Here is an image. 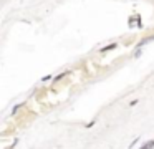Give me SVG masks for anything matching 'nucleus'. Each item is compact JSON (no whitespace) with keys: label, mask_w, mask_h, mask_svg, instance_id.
Returning a JSON list of instances; mask_svg holds the SVG:
<instances>
[{"label":"nucleus","mask_w":154,"mask_h":149,"mask_svg":"<svg viewBox=\"0 0 154 149\" xmlns=\"http://www.w3.org/2000/svg\"><path fill=\"white\" fill-rule=\"evenodd\" d=\"M141 149H154V141H147L146 144L141 146Z\"/></svg>","instance_id":"obj_1"},{"label":"nucleus","mask_w":154,"mask_h":149,"mask_svg":"<svg viewBox=\"0 0 154 149\" xmlns=\"http://www.w3.org/2000/svg\"><path fill=\"white\" fill-rule=\"evenodd\" d=\"M114 46H116V45H109V46H106V48H103V50H113Z\"/></svg>","instance_id":"obj_2"}]
</instances>
